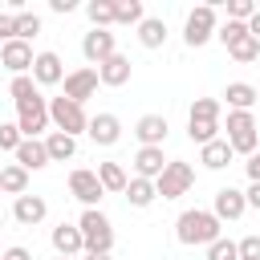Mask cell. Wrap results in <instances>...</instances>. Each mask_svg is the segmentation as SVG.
<instances>
[{
    "label": "cell",
    "mask_w": 260,
    "mask_h": 260,
    "mask_svg": "<svg viewBox=\"0 0 260 260\" xmlns=\"http://www.w3.org/2000/svg\"><path fill=\"white\" fill-rule=\"evenodd\" d=\"M223 223L215 219V211H203V207H187L179 219H175V240L187 244V248H211L223 232Z\"/></svg>",
    "instance_id": "cell-1"
},
{
    "label": "cell",
    "mask_w": 260,
    "mask_h": 260,
    "mask_svg": "<svg viewBox=\"0 0 260 260\" xmlns=\"http://www.w3.org/2000/svg\"><path fill=\"white\" fill-rule=\"evenodd\" d=\"M77 228L85 236V252H93V256H110L114 252V223L98 207H85L81 219H77Z\"/></svg>",
    "instance_id": "cell-2"
},
{
    "label": "cell",
    "mask_w": 260,
    "mask_h": 260,
    "mask_svg": "<svg viewBox=\"0 0 260 260\" xmlns=\"http://www.w3.org/2000/svg\"><path fill=\"white\" fill-rule=\"evenodd\" d=\"M228 142L236 154H256L260 146V122L252 118V110H228Z\"/></svg>",
    "instance_id": "cell-3"
},
{
    "label": "cell",
    "mask_w": 260,
    "mask_h": 260,
    "mask_svg": "<svg viewBox=\"0 0 260 260\" xmlns=\"http://www.w3.org/2000/svg\"><path fill=\"white\" fill-rule=\"evenodd\" d=\"M49 122H53V126H57L61 134H69V138H77V134H85V130H89V118H85V106H77V102H69L65 93L49 102Z\"/></svg>",
    "instance_id": "cell-4"
},
{
    "label": "cell",
    "mask_w": 260,
    "mask_h": 260,
    "mask_svg": "<svg viewBox=\"0 0 260 260\" xmlns=\"http://www.w3.org/2000/svg\"><path fill=\"white\" fill-rule=\"evenodd\" d=\"M215 32H219V20H215V4H199V8H191V12H187V24H183V41H187L191 49L207 45Z\"/></svg>",
    "instance_id": "cell-5"
},
{
    "label": "cell",
    "mask_w": 260,
    "mask_h": 260,
    "mask_svg": "<svg viewBox=\"0 0 260 260\" xmlns=\"http://www.w3.org/2000/svg\"><path fill=\"white\" fill-rule=\"evenodd\" d=\"M191 183H195V167H191V162H183V158H171V162H167V171L154 179V187H158V195H162V199H179V195H187V191H191Z\"/></svg>",
    "instance_id": "cell-6"
},
{
    "label": "cell",
    "mask_w": 260,
    "mask_h": 260,
    "mask_svg": "<svg viewBox=\"0 0 260 260\" xmlns=\"http://www.w3.org/2000/svg\"><path fill=\"white\" fill-rule=\"evenodd\" d=\"M69 195H73L81 207H98V203H102V195H106V187H102L98 171L77 167V171H69Z\"/></svg>",
    "instance_id": "cell-7"
},
{
    "label": "cell",
    "mask_w": 260,
    "mask_h": 260,
    "mask_svg": "<svg viewBox=\"0 0 260 260\" xmlns=\"http://www.w3.org/2000/svg\"><path fill=\"white\" fill-rule=\"evenodd\" d=\"M65 98L69 102H77V106H85L93 93H98V85H102V77H98V69L93 65H81V69H73V73H65Z\"/></svg>",
    "instance_id": "cell-8"
},
{
    "label": "cell",
    "mask_w": 260,
    "mask_h": 260,
    "mask_svg": "<svg viewBox=\"0 0 260 260\" xmlns=\"http://www.w3.org/2000/svg\"><path fill=\"white\" fill-rule=\"evenodd\" d=\"M16 126L24 138H41V130L49 126V102L45 98H32L24 106H16Z\"/></svg>",
    "instance_id": "cell-9"
},
{
    "label": "cell",
    "mask_w": 260,
    "mask_h": 260,
    "mask_svg": "<svg viewBox=\"0 0 260 260\" xmlns=\"http://www.w3.org/2000/svg\"><path fill=\"white\" fill-rule=\"evenodd\" d=\"M32 61H37V53H32L28 41H8V45H0V65H4L12 77L32 73Z\"/></svg>",
    "instance_id": "cell-10"
},
{
    "label": "cell",
    "mask_w": 260,
    "mask_h": 260,
    "mask_svg": "<svg viewBox=\"0 0 260 260\" xmlns=\"http://www.w3.org/2000/svg\"><path fill=\"white\" fill-rule=\"evenodd\" d=\"M114 53H118L114 32H106V28H89V32L81 37V57H85L89 65H102V61H110Z\"/></svg>",
    "instance_id": "cell-11"
},
{
    "label": "cell",
    "mask_w": 260,
    "mask_h": 260,
    "mask_svg": "<svg viewBox=\"0 0 260 260\" xmlns=\"http://www.w3.org/2000/svg\"><path fill=\"white\" fill-rule=\"evenodd\" d=\"M49 240H53V252H57V256H73V260L85 256V236H81L77 223H57Z\"/></svg>",
    "instance_id": "cell-12"
},
{
    "label": "cell",
    "mask_w": 260,
    "mask_h": 260,
    "mask_svg": "<svg viewBox=\"0 0 260 260\" xmlns=\"http://www.w3.org/2000/svg\"><path fill=\"white\" fill-rule=\"evenodd\" d=\"M211 211H215V219H219V223H228V219H240V215L248 211V199H244V191H240V187H219V191H215Z\"/></svg>",
    "instance_id": "cell-13"
},
{
    "label": "cell",
    "mask_w": 260,
    "mask_h": 260,
    "mask_svg": "<svg viewBox=\"0 0 260 260\" xmlns=\"http://www.w3.org/2000/svg\"><path fill=\"white\" fill-rule=\"evenodd\" d=\"M32 81H37V85H61V81H65V65H61V57H57L53 49L37 53V61H32Z\"/></svg>",
    "instance_id": "cell-14"
},
{
    "label": "cell",
    "mask_w": 260,
    "mask_h": 260,
    "mask_svg": "<svg viewBox=\"0 0 260 260\" xmlns=\"http://www.w3.org/2000/svg\"><path fill=\"white\" fill-rule=\"evenodd\" d=\"M85 134L93 138V146H114L122 138V122H118V114H93Z\"/></svg>",
    "instance_id": "cell-15"
},
{
    "label": "cell",
    "mask_w": 260,
    "mask_h": 260,
    "mask_svg": "<svg viewBox=\"0 0 260 260\" xmlns=\"http://www.w3.org/2000/svg\"><path fill=\"white\" fill-rule=\"evenodd\" d=\"M167 118L162 114H142L138 122H134V138L142 142V146H162L167 142Z\"/></svg>",
    "instance_id": "cell-16"
},
{
    "label": "cell",
    "mask_w": 260,
    "mask_h": 260,
    "mask_svg": "<svg viewBox=\"0 0 260 260\" xmlns=\"http://www.w3.org/2000/svg\"><path fill=\"white\" fill-rule=\"evenodd\" d=\"M167 162H171V158H162V146H138V154H134V175L154 183V179L167 171Z\"/></svg>",
    "instance_id": "cell-17"
},
{
    "label": "cell",
    "mask_w": 260,
    "mask_h": 260,
    "mask_svg": "<svg viewBox=\"0 0 260 260\" xmlns=\"http://www.w3.org/2000/svg\"><path fill=\"white\" fill-rule=\"evenodd\" d=\"M12 215H16V223H24V228H37V223L49 215V203H45L41 195H20V199L12 203Z\"/></svg>",
    "instance_id": "cell-18"
},
{
    "label": "cell",
    "mask_w": 260,
    "mask_h": 260,
    "mask_svg": "<svg viewBox=\"0 0 260 260\" xmlns=\"http://www.w3.org/2000/svg\"><path fill=\"white\" fill-rule=\"evenodd\" d=\"M130 73H134V65H130V57H122V53H114L110 61H102L98 65V77H102V85H126L130 81Z\"/></svg>",
    "instance_id": "cell-19"
},
{
    "label": "cell",
    "mask_w": 260,
    "mask_h": 260,
    "mask_svg": "<svg viewBox=\"0 0 260 260\" xmlns=\"http://www.w3.org/2000/svg\"><path fill=\"white\" fill-rule=\"evenodd\" d=\"M16 162H20L24 171H41V167H49V150H45V138H24V142L16 146Z\"/></svg>",
    "instance_id": "cell-20"
},
{
    "label": "cell",
    "mask_w": 260,
    "mask_h": 260,
    "mask_svg": "<svg viewBox=\"0 0 260 260\" xmlns=\"http://www.w3.org/2000/svg\"><path fill=\"white\" fill-rule=\"evenodd\" d=\"M232 158H236V150H232V142H228V138H215V142L199 146V162H203L207 171H223Z\"/></svg>",
    "instance_id": "cell-21"
},
{
    "label": "cell",
    "mask_w": 260,
    "mask_h": 260,
    "mask_svg": "<svg viewBox=\"0 0 260 260\" xmlns=\"http://www.w3.org/2000/svg\"><path fill=\"white\" fill-rule=\"evenodd\" d=\"M45 150H49V162H69L77 154V138L53 130V134H45Z\"/></svg>",
    "instance_id": "cell-22"
},
{
    "label": "cell",
    "mask_w": 260,
    "mask_h": 260,
    "mask_svg": "<svg viewBox=\"0 0 260 260\" xmlns=\"http://www.w3.org/2000/svg\"><path fill=\"white\" fill-rule=\"evenodd\" d=\"M0 191H8V195H28V171L20 167V162H8V167H0Z\"/></svg>",
    "instance_id": "cell-23"
},
{
    "label": "cell",
    "mask_w": 260,
    "mask_h": 260,
    "mask_svg": "<svg viewBox=\"0 0 260 260\" xmlns=\"http://www.w3.org/2000/svg\"><path fill=\"white\" fill-rule=\"evenodd\" d=\"M138 45H142V49H162V45H167V20L146 16V20L138 24Z\"/></svg>",
    "instance_id": "cell-24"
},
{
    "label": "cell",
    "mask_w": 260,
    "mask_h": 260,
    "mask_svg": "<svg viewBox=\"0 0 260 260\" xmlns=\"http://www.w3.org/2000/svg\"><path fill=\"white\" fill-rule=\"evenodd\" d=\"M98 179H102V187H106V191H114V195H126V183H130V175H126V167H122V162H98Z\"/></svg>",
    "instance_id": "cell-25"
},
{
    "label": "cell",
    "mask_w": 260,
    "mask_h": 260,
    "mask_svg": "<svg viewBox=\"0 0 260 260\" xmlns=\"http://www.w3.org/2000/svg\"><path fill=\"white\" fill-rule=\"evenodd\" d=\"M154 199H158V187H154L150 179H138V175H134V179L126 183V203H130V207H150Z\"/></svg>",
    "instance_id": "cell-26"
},
{
    "label": "cell",
    "mask_w": 260,
    "mask_h": 260,
    "mask_svg": "<svg viewBox=\"0 0 260 260\" xmlns=\"http://www.w3.org/2000/svg\"><path fill=\"white\" fill-rule=\"evenodd\" d=\"M223 98H228V110H252L260 98H256V85H248V81H232L228 89H223Z\"/></svg>",
    "instance_id": "cell-27"
},
{
    "label": "cell",
    "mask_w": 260,
    "mask_h": 260,
    "mask_svg": "<svg viewBox=\"0 0 260 260\" xmlns=\"http://www.w3.org/2000/svg\"><path fill=\"white\" fill-rule=\"evenodd\" d=\"M85 16L93 20V28H106V24H118V12H114V0H89V4H85Z\"/></svg>",
    "instance_id": "cell-28"
},
{
    "label": "cell",
    "mask_w": 260,
    "mask_h": 260,
    "mask_svg": "<svg viewBox=\"0 0 260 260\" xmlns=\"http://www.w3.org/2000/svg\"><path fill=\"white\" fill-rule=\"evenodd\" d=\"M8 98H12L16 106H24V102L41 98V93H37V81H32V73H24V77H12V85H8Z\"/></svg>",
    "instance_id": "cell-29"
},
{
    "label": "cell",
    "mask_w": 260,
    "mask_h": 260,
    "mask_svg": "<svg viewBox=\"0 0 260 260\" xmlns=\"http://www.w3.org/2000/svg\"><path fill=\"white\" fill-rule=\"evenodd\" d=\"M187 138L199 142V146H207V142L219 138V122H195V118H187Z\"/></svg>",
    "instance_id": "cell-30"
},
{
    "label": "cell",
    "mask_w": 260,
    "mask_h": 260,
    "mask_svg": "<svg viewBox=\"0 0 260 260\" xmlns=\"http://www.w3.org/2000/svg\"><path fill=\"white\" fill-rule=\"evenodd\" d=\"M114 12H118V24H142V20H146L142 0H118V4H114Z\"/></svg>",
    "instance_id": "cell-31"
},
{
    "label": "cell",
    "mask_w": 260,
    "mask_h": 260,
    "mask_svg": "<svg viewBox=\"0 0 260 260\" xmlns=\"http://www.w3.org/2000/svg\"><path fill=\"white\" fill-rule=\"evenodd\" d=\"M37 32H41V16H37V12L16 8V41H32Z\"/></svg>",
    "instance_id": "cell-32"
},
{
    "label": "cell",
    "mask_w": 260,
    "mask_h": 260,
    "mask_svg": "<svg viewBox=\"0 0 260 260\" xmlns=\"http://www.w3.org/2000/svg\"><path fill=\"white\" fill-rule=\"evenodd\" d=\"M228 53H232V57H236L240 65H252V61H260V41H256V37L248 32V37H244L240 45H232Z\"/></svg>",
    "instance_id": "cell-33"
},
{
    "label": "cell",
    "mask_w": 260,
    "mask_h": 260,
    "mask_svg": "<svg viewBox=\"0 0 260 260\" xmlns=\"http://www.w3.org/2000/svg\"><path fill=\"white\" fill-rule=\"evenodd\" d=\"M187 118H195V122H219V102L215 98H195Z\"/></svg>",
    "instance_id": "cell-34"
},
{
    "label": "cell",
    "mask_w": 260,
    "mask_h": 260,
    "mask_svg": "<svg viewBox=\"0 0 260 260\" xmlns=\"http://www.w3.org/2000/svg\"><path fill=\"white\" fill-rule=\"evenodd\" d=\"M215 37L232 49V45H240V41L248 37V24H244V20H228V24H219V32H215Z\"/></svg>",
    "instance_id": "cell-35"
},
{
    "label": "cell",
    "mask_w": 260,
    "mask_h": 260,
    "mask_svg": "<svg viewBox=\"0 0 260 260\" xmlns=\"http://www.w3.org/2000/svg\"><path fill=\"white\" fill-rule=\"evenodd\" d=\"M207 260H240V244H236V240H223V236H219V240H215V244L207 248Z\"/></svg>",
    "instance_id": "cell-36"
},
{
    "label": "cell",
    "mask_w": 260,
    "mask_h": 260,
    "mask_svg": "<svg viewBox=\"0 0 260 260\" xmlns=\"http://www.w3.org/2000/svg\"><path fill=\"white\" fill-rule=\"evenodd\" d=\"M20 142H24L20 126H16V122H0V150H12V154H16Z\"/></svg>",
    "instance_id": "cell-37"
},
{
    "label": "cell",
    "mask_w": 260,
    "mask_h": 260,
    "mask_svg": "<svg viewBox=\"0 0 260 260\" xmlns=\"http://www.w3.org/2000/svg\"><path fill=\"white\" fill-rule=\"evenodd\" d=\"M252 16H256V4H252V0H232V4H228V20H244V24H248Z\"/></svg>",
    "instance_id": "cell-38"
},
{
    "label": "cell",
    "mask_w": 260,
    "mask_h": 260,
    "mask_svg": "<svg viewBox=\"0 0 260 260\" xmlns=\"http://www.w3.org/2000/svg\"><path fill=\"white\" fill-rule=\"evenodd\" d=\"M0 41H16V12H0Z\"/></svg>",
    "instance_id": "cell-39"
},
{
    "label": "cell",
    "mask_w": 260,
    "mask_h": 260,
    "mask_svg": "<svg viewBox=\"0 0 260 260\" xmlns=\"http://www.w3.org/2000/svg\"><path fill=\"white\" fill-rule=\"evenodd\" d=\"M240 260H260V236H244L240 240Z\"/></svg>",
    "instance_id": "cell-40"
},
{
    "label": "cell",
    "mask_w": 260,
    "mask_h": 260,
    "mask_svg": "<svg viewBox=\"0 0 260 260\" xmlns=\"http://www.w3.org/2000/svg\"><path fill=\"white\" fill-rule=\"evenodd\" d=\"M244 171H248V183H260V150H256V154L244 162Z\"/></svg>",
    "instance_id": "cell-41"
},
{
    "label": "cell",
    "mask_w": 260,
    "mask_h": 260,
    "mask_svg": "<svg viewBox=\"0 0 260 260\" xmlns=\"http://www.w3.org/2000/svg\"><path fill=\"white\" fill-rule=\"evenodd\" d=\"M49 8H53L57 16H69V12L77 8V0H49Z\"/></svg>",
    "instance_id": "cell-42"
},
{
    "label": "cell",
    "mask_w": 260,
    "mask_h": 260,
    "mask_svg": "<svg viewBox=\"0 0 260 260\" xmlns=\"http://www.w3.org/2000/svg\"><path fill=\"white\" fill-rule=\"evenodd\" d=\"M0 260H32V252H28V248H20V244H12V248H8Z\"/></svg>",
    "instance_id": "cell-43"
},
{
    "label": "cell",
    "mask_w": 260,
    "mask_h": 260,
    "mask_svg": "<svg viewBox=\"0 0 260 260\" xmlns=\"http://www.w3.org/2000/svg\"><path fill=\"white\" fill-rule=\"evenodd\" d=\"M244 199H248V207H256V211H260V183H248Z\"/></svg>",
    "instance_id": "cell-44"
},
{
    "label": "cell",
    "mask_w": 260,
    "mask_h": 260,
    "mask_svg": "<svg viewBox=\"0 0 260 260\" xmlns=\"http://www.w3.org/2000/svg\"><path fill=\"white\" fill-rule=\"evenodd\" d=\"M248 32H252V37H256V41H260V8H256V16H252V20H248Z\"/></svg>",
    "instance_id": "cell-45"
},
{
    "label": "cell",
    "mask_w": 260,
    "mask_h": 260,
    "mask_svg": "<svg viewBox=\"0 0 260 260\" xmlns=\"http://www.w3.org/2000/svg\"><path fill=\"white\" fill-rule=\"evenodd\" d=\"M81 260H114V256H93V252H85Z\"/></svg>",
    "instance_id": "cell-46"
},
{
    "label": "cell",
    "mask_w": 260,
    "mask_h": 260,
    "mask_svg": "<svg viewBox=\"0 0 260 260\" xmlns=\"http://www.w3.org/2000/svg\"><path fill=\"white\" fill-rule=\"evenodd\" d=\"M53 260H73V256H53Z\"/></svg>",
    "instance_id": "cell-47"
},
{
    "label": "cell",
    "mask_w": 260,
    "mask_h": 260,
    "mask_svg": "<svg viewBox=\"0 0 260 260\" xmlns=\"http://www.w3.org/2000/svg\"><path fill=\"white\" fill-rule=\"evenodd\" d=\"M0 228H4V211H0Z\"/></svg>",
    "instance_id": "cell-48"
},
{
    "label": "cell",
    "mask_w": 260,
    "mask_h": 260,
    "mask_svg": "<svg viewBox=\"0 0 260 260\" xmlns=\"http://www.w3.org/2000/svg\"><path fill=\"white\" fill-rule=\"evenodd\" d=\"M256 98H260V85H256Z\"/></svg>",
    "instance_id": "cell-49"
},
{
    "label": "cell",
    "mask_w": 260,
    "mask_h": 260,
    "mask_svg": "<svg viewBox=\"0 0 260 260\" xmlns=\"http://www.w3.org/2000/svg\"><path fill=\"white\" fill-rule=\"evenodd\" d=\"M0 256H4V252H0Z\"/></svg>",
    "instance_id": "cell-50"
}]
</instances>
